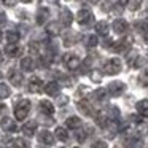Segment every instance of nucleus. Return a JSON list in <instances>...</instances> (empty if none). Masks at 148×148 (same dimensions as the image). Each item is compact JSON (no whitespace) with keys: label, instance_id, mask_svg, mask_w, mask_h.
<instances>
[{"label":"nucleus","instance_id":"20e7f679","mask_svg":"<svg viewBox=\"0 0 148 148\" xmlns=\"http://www.w3.org/2000/svg\"><path fill=\"white\" fill-rule=\"evenodd\" d=\"M107 91H108L110 96L118 97V96H121V94L126 91V84L123 83V81H112V83L107 86Z\"/></svg>","mask_w":148,"mask_h":148},{"label":"nucleus","instance_id":"09e8293b","mask_svg":"<svg viewBox=\"0 0 148 148\" xmlns=\"http://www.w3.org/2000/svg\"><path fill=\"white\" fill-rule=\"evenodd\" d=\"M89 2H92V3H97V2H100V0H89Z\"/></svg>","mask_w":148,"mask_h":148},{"label":"nucleus","instance_id":"aec40b11","mask_svg":"<svg viewBox=\"0 0 148 148\" xmlns=\"http://www.w3.org/2000/svg\"><path fill=\"white\" fill-rule=\"evenodd\" d=\"M40 110H42V113L51 116L53 113H54V105H53L49 100H42V102H40Z\"/></svg>","mask_w":148,"mask_h":148},{"label":"nucleus","instance_id":"f3484780","mask_svg":"<svg viewBox=\"0 0 148 148\" xmlns=\"http://www.w3.org/2000/svg\"><path fill=\"white\" fill-rule=\"evenodd\" d=\"M43 91H45L48 96H58L59 94V83H56V81H49V83L45 84Z\"/></svg>","mask_w":148,"mask_h":148},{"label":"nucleus","instance_id":"423d86ee","mask_svg":"<svg viewBox=\"0 0 148 148\" xmlns=\"http://www.w3.org/2000/svg\"><path fill=\"white\" fill-rule=\"evenodd\" d=\"M62 61H64L65 67H67L69 70H77V69L81 65V61L75 54H65Z\"/></svg>","mask_w":148,"mask_h":148},{"label":"nucleus","instance_id":"72a5a7b5","mask_svg":"<svg viewBox=\"0 0 148 148\" xmlns=\"http://www.w3.org/2000/svg\"><path fill=\"white\" fill-rule=\"evenodd\" d=\"M97 43H99L97 35H88L86 37V46L88 48H94V46H97Z\"/></svg>","mask_w":148,"mask_h":148},{"label":"nucleus","instance_id":"ea45409f","mask_svg":"<svg viewBox=\"0 0 148 148\" xmlns=\"http://www.w3.org/2000/svg\"><path fill=\"white\" fill-rule=\"evenodd\" d=\"M16 2H18V0H2V3H3L5 7H14Z\"/></svg>","mask_w":148,"mask_h":148},{"label":"nucleus","instance_id":"37998d69","mask_svg":"<svg viewBox=\"0 0 148 148\" xmlns=\"http://www.w3.org/2000/svg\"><path fill=\"white\" fill-rule=\"evenodd\" d=\"M46 2H49V3H54V5H56V3L59 2V0H46Z\"/></svg>","mask_w":148,"mask_h":148},{"label":"nucleus","instance_id":"c756f323","mask_svg":"<svg viewBox=\"0 0 148 148\" xmlns=\"http://www.w3.org/2000/svg\"><path fill=\"white\" fill-rule=\"evenodd\" d=\"M129 65L132 69H138L140 65H143V58L142 56H134V58L129 59Z\"/></svg>","mask_w":148,"mask_h":148},{"label":"nucleus","instance_id":"c85d7f7f","mask_svg":"<svg viewBox=\"0 0 148 148\" xmlns=\"http://www.w3.org/2000/svg\"><path fill=\"white\" fill-rule=\"evenodd\" d=\"M138 83H140V86L148 88V67L143 69V70H142V73L138 75Z\"/></svg>","mask_w":148,"mask_h":148},{"label":"nucleus","instance_id":"4c0bfd02","mask_svg":"<svg viewBox=\"0 0 148 148\" xmlns=\"http://www.w3.org/2000/svg\"><path fill=\"white\" fill-rule=\"evenodd\" d=\"M135 29L142 30V32L145 34L148 30V24H145V23H135Z\"/></svg>","mask_w":148,"mask_h":148},{"label":"nucleus","instance_id":"c9c22d12","mask_svg":"<svg viewBox=\"0 0 148 148\" xmlns=\"http://www.w3.org/2000/svg\"><path fill=\"white\" fill-rule=\"evenodd\" d=\"M86 137H88V134L84 131H81L80 127L77 129V138H78V142H84L86 140Z\"/></svg>","mask_w":148,"mask_h":148},{"label":"nucleus","instance_id":"a18cd8bd","mask_svg":"<svg viewBox=\"0 0 148 148\" xmlns=\"http://www.w3.org/2000/svg\"><path fill=\"white\" fill-rule=\"evenodd\" d=\"M3 40V34H2V30H0V42Z\"/></svg>","mask_w":148,"mask_h":148},{"label":"nucleus","instance_id":"2f4dec72","mask_svg":"<svg viewBox=\"0 0 148 148\" xmlns=\"http://www.w3.org/2000/svg\"><path fill=\"white\" fill-rule=\"evenodd\" d=\"M11 94V89L8 88V84H0V99H7V97H10Z\"/></svg>","mask_w":148,"mask_h":148},{"label":"nucleus","instance_id":"3c124183","mask_svg":"<svg viewBox=\"0 0 148 148\" xmlns=\"http://www.w3.org/2000/svg\"><path fill=\"white\" fill-rule=\"evenodd\" d=\"M75 148H78V147H75Z\"/></svg>","mask_w":148,"mask_h":148},{"label":"nucleus","instance_id":"9b49d317","mask_svg":"<svg viewBox=\"0 0 148 148\" xmlns=\"http://www.w3.org/2000/svg\"><path fill=\"white\" fill-rule=\"evenodd\" d=\"M72 21H73V16H72V11L67 10V8H62L61 13H59V23L62 26H70Z\"/></svg>","mask_w":148,"mask_h":148},{"label":"nucleus","instance_id":"a211bd4d","mask_svg":"<svg viewBox=\"0 0 148 148\" xmlns=\"http://www.w3.org/2000/svg\"><path fill=\"white\" fill-rule=\"evenodd\" d=\"M94 27H96V32L99 34V35H102V37H107V35H108V32H110V24L105 23V21L97 23Z\"/></svg>","mask_w":148,"mask_h":148},{"label":"nucleus","instance_id":"b1692460","mask_svg":"<svg viewBox=\"0 0 148 148\" xmlns=\"http://www.w3.org/2000/svg\"><path fill=\"white\" fill-rule=\"evenodd\" d=\"M107 96H108V91H107V88H99L97 91H94V92H92V97L97 100V102H102V100H105Z\"/></svg>","mask_w":148,"mask_h":148},{"label":"nucleus","instance_id":"58836bf2","mask_svg":"<svg viewBox=\"0 0 148 148\" xmlns=\"http://www.w3.org/2000/svg\"><path fill=\"white\" fill-rule=\"evenodd\" d=\"M91 80L96 81V83H99L100 81V73L99 72H92V73H91Z\"/></svg>","mask_w":148,"mask_h":148},{"label":"nucleus","instance_id":"f8f14e48","mask_svg":"<svg viewBox=\"0 0 148 148\" xmlns=\"http://www.w3.org/2000/svg\"><path fill=\"white\" fill-rule=\"evenodd\" d=\"M38 142H40V143H43V145L51 147V145H54V135H53L49 131H42L38 134Z\"/></svg>","mask_w":148,"mask_h":148},{"label":"nucleus","instance_id":"79ce46f5","mask_svg":"<svg viewBox=\"0 0 148 148\" xmlns=\"http://www.w3.org/2000/svg\"><path fill=\"white\" fill-rule=\"evenodd\" d=\"M5 21H7V16H5V13H2V11H0V26H2V24H5Z\"/></svg>","mask_w":148,"mask_h":148},{"label":"nucleus","instance_id":"5701e85b","mask_svg":"<svg viewBox=\"0 0 148 148\" xmlns=\"http://www.w3.org/2000/svg\"><path fill=\"white\" fill-rule=\"evenodd\" d=\"M65 126L69 129H78V127H81V119L78 116H70V118L65 119Z\"/></svg>","mask_w":148,"mask_h":148},{"label":"nucleus","instance_id":"4be33fe9","mask_svg":"<svg viewBox=\"0 0 148 148\" xmlns=\"http://www.w3.org/2000/svg\"><path fill=\"white\" fill-rule=\"evenodd\" d=\"M21 69L26 72H32L35 69V62H34L32 58H23L21 59Z\"/></svg>","mask_w":148,"mask_h":148},{"label":"nucleus","instance_id":"f03ea898","mask_svg":"<svg viewBox=\"0 0 148 148\" xmlns=\"http://www.w3.org/2000/svg\"><path fill=\"white\" fill-rule=\"evenodd\" d=\"M77 21H78L80 26L89 27V26H92V24H94V14L91 13L88 8H81V10L78 11V14H77Z\"/></svg>","mask_w":148,"mask_h":148},{"label":"nucleus","instance_id":"de8ad7c7","mask_svg":"<svg viewBox=\"0 0 148 148\" xmlns=\"http://www.w3.org/2000/svg\"><path fill=\"white\" fill-rule=\"evenodd\" d=\"M2 59H3V54H2V51H0V62H2Z\"/></svg>","mask_w":148,"mask_h":148},{"label":"nucleus","instance_id":"a878e982","mask_svg":"<svg viewBox=\"0 0 148 148\" xmlns=\"http://www.w3.org/2000/svg\"><path fill=\"white\" fill-rule=\"evenodd\" d=\"M54 137L59 138L61 142H67V140H69V132H67V129H65V127H56Z\"/></svg>","mask_w":148,"mask_h":148},{"label":"nucleus","instance_id":"8fccbe9b","mask_svg":"<svg viewBox=\"0 0 148 148\" xmlns=\"http://www.w3.org/2000/svg\"><path fill=\"white\" fill-rule=\"evenodd\" d=\"M2 77H3V75H2V72H0V80H2Z\"/></svg>","mask_w":148,"mask_h":148},{"label":"nucleus","instance_id":"1a4fd4ad","mask_svg":"<svg viewBox=\"0 0 148 148\" xmlns=\"http://www.w3.org/2000/svg\"><path fill=\"white\" fill-rule=\"evenodd\" d=\"M8 80H10V83L13 86H21V83H23V75H21V72L18 69H10L8 70Z\"/></svg>","mask_w":148,"mask_h":148},{"label":"nucleus","instance_id":"a19ab883","mask_svg":"<svg viewBox=\"0 0 148 148\" xmlns=\"http://www.w3.org/2000/svg\"><path fill=\"white\" fill-rule=\"evenodd\" d=\"M67 97H65V96H61V97H59V100H58V102H59V105H65V103H67Z\"/></svg>","mask_w":148,"mask_h":148},{"label":"nucleus","instance_id":"7ed1b4c3","mask_svg":"<svg viewBox=\"0 0 148 148\" xmlns=\"http://www.w3.org/2000/svg\"><path fill=\"white\" fill-rule=\"evenodd\" d=\"M119 70H121V61L118 58L108 59L103 64V73L105 75H116V73H119Z\"/></svg>","mask_w":148,"mask_h":148},{"label":"nucleus","instance_id":"dca6fc26","mask_svg":"<svg viewBox=\"0 0 148 148\" xmlns=\"http://www.w3.org/2000/svg\"><path fill=\"white\" fill-rule=\"evenodd\" d=\"M135 108H137V113L140 116H143V118H148V99H142L137 102V105H135Z\"/></svg>","mask_w":148,"mask_h":148},{"label":"nucleus","instance_id":"39448f33","mask_svg":"<svg viewBox=\"0 0 148 148\" xmlns=\"http://www.w3.org/2000/svg\"><path fill=\"white\" fill-rule=\"evenodd\" d=\"M131 45H132V37L127 35V37H124L121 42L113 43V45L110 46V49H112V51H115V53H123V51H126V49L131 48Z\"/></svg>","mask_w":148,"mask_h":148},{"label":"nucleus","instance_id":"412c9836","mask_svg":"<svg viewBox=\"0 0 148 148\" xmlns=\"http://www.w3.org/2000/svg\"><path fill=\"white\" fill-rule=\"evenodd\" d=\"M59 32H61V23H49L46 26V34L48 35L56 37V35H59Z\"/></svg>","mask_w":148,"mask_h":148},{"label":"nucleus","instance_id":"c03bdc74","mask_svg":"<svg viewBox=\"0 0 148 148\" xmlns=\"http://www.w3.org/2000/svg\"><path fill=\"white\" fill-rule=\"evenodd\" d=\"M143 35H145V42H147V43H148V30H147V32H145V34H143Z\"/></svg>","mask_w":148,"mask_h":148},{"label":"nucleus","instance_id":"2eb2a0df","mask_svg":"<svg viewBox=\"0 0 148 148\" xmlns=\"http://www.w3.org/2000/svg\"><path fill=\"white\" fill-rule=\"evenodd\" d=\"M77 107H78V110H80L81 113H84L86 116H92L94 115V110H92V107L89 105L88 100H78Z\"/></svg>","mask_w":148,"mask_h":148},{"label":"nucleus","instance_id":"cd10ccee","mask_svg":"<svg viewBox=\"0 0 148 148\" xmlns=\"http://www.w3.org/2000/svg\"><path fill=\"white\" fill-rule=\"evenodd\" d=\"M127 147L129 148H143V142L140 137H131L127 138Z\"/></svg>","mask_w":148,"mask_h":148},{"label":"nucleus","instance_id":"e433bc0d","mask_svg":"<svg viewBox=\"0 0 148 148\" xmlns=\"http://www.w3.org/2000/svg\"><path fill=\"white\" fill-rule=\"evenodd\" d=\"M91 148H108V145H107V142H103V140H97V142L92 143Z\"/></svg>","mask_w":148,"mask_h":148},{"label":"nucleus","instance_id":"473e14b6","mask_svg":"<svg viewBox=\"0 0 148 148\" xmlns=\"http://www.w3.org/2000/svg\"><path fill=\"white\" fill-rule=\"evenodd\" d=\"M11 147L13 148H29V145H27V142L24 138H14L11 142Z\"/></svg>","mask_w":148,"mask_h":148},{"label":"nucleus","instance_id":"4468645a","mask_svg":"<svg viewBox=\"0 0 148 148\" xmlns=\"http://www.w3.org/2000/svg\"><path fill=\"white\" fill-rule=\"evenodd\" d=\"M112 27H113V30H115L116 34H124V32H127V23H126L124 19H115L113 21V24H112Z\"/></svg>","mask_w":148,"mask_h":148},{"label":"nucleus","instance_id":"f257e3e1","mask_svg":"<svg viewBox=\"0 0 148 148\" xmlns=\"http://www.w3.org/2000/svg\"><path fill=\"white\" fill-rule=\"evenodd\" d=\"M29 112H30V100L27 99H21L14 105V116H16L18 121H24L29 115Z\"/></svg>","mask_w":148,"mask_h":148},{"label":"nucleus","instance_id":"0eeeda50","mask_svg":"<svg viewBox=\"0 0 148 148\" xmlns=\"http://www.w3.org/2000/svg\"><path fill=\"white\" fill-rule=\"evenodd\" d=\"M0 127L3 129L5 132H16L18 131V124L14 119L8 118V116H3L0 119Z\"/></svg>","mask_w":148,"mask_h":148},{"label":"nucleus","instance_id":"9d476101","mask_svg":"<svg viewBox=\"0 0 148 148\" xmlns=\"http://www.w3.org/2000/svg\"><path fill=\"white\" fill-rule=\"evenodd\" d=\"M43 81L40 80L38 77H32L29 80V91L30 92H34V94H37V92H40V91H43Z\"/></svg>","mask_w":148,"mask_h":148},{"label":"nucleus","instance_id":"bb28decb","mask_svg":"<svg viewBox=\"0 0 148 148\" xmlns=\"http://www.w3.org/2000/svg\"><path fill=\"white\" fill-rule=\"evenodd\" d=\"M78 40H80L78 34H75V32L67 34V35L64 37V45H65V46H70V45H73V43H77Z\"/></svg>","mask_w":148,"mask_h":148},{"label":"nucleus","instance_id":"ddd939ff","mask_svg":"<svg viewBox=\"0 0 148 148\" xmlns=\"http://www.w3.org/2000/svg\"><path fill=\"white\" fill-rule=\"evenodd\" d=\"M21 51H23V48H21L18 43H8L7 48H5V53H7L10 58H18V56L21 54Z\"/></svg>","mask_w":148,"mask_h":148},{"label":"nucleus","instance_id":"6ab92c4d","mask_svg":"<svg viewBox=\"0 0 148 148\" xmlns=\"http://www.w3.org/2000/svg\"><path fill=\"white\" fill-rule=\"evenodd\" d=\"M37 131V123L35 121H27L26 124L23 126V134L27 135V137H32Z\"/></svg>","mask_w":148,"mask_h":148},{"label":"nucleus","instance_id":"f704fd0d","mask_svg":"<svg viewBox=\"0 0 148 148\" xmlns=\"http://www.w3.org/2000/svg\"><path fill=\"white\" fill-rule=\"evenodd\" d=\"M142 5V0H129V3H127V8L131 11H137L138 8H140Z\"/></svg>","mask_w":148,"mask_h":148},{"label":"nucleus","instance_id":"7c9ffc66","mask_svg":"<svg viewBox=\"0 0 148 148\" xmlns=\"http://www.w3.org/2000/svg\"><path fill=\"white\" fill-rule=\"evenodd\" d=\"M5 37H7L8 43H18L19 42V34L14 32V30H8V32L5 34Z\"/></svg>","mask_w":148,"mask_h":148},{"label":"nucleus","instance_id":"49530a36","mask_svg":"<svg viewBox=\"0 0 148 148\" xmlns=\"http://www.w3.org/2000/svg\"><path fill=\"white\" fill-rule=\"evenodd\" d=\"M21 2H24V3H30L32 0H21Z\"/></svg>","mask_w":148,"mask_h":148},{"label":"nucleus","instance_id":"393cba45","mask_svg":"<svg viewBox=\"0 0 148 148\" xmlns=\"http://www.w3.org/2000/svg\"><path fill=\"white\" fill-rule=\"evenodd\" d=\"M48 18H49V11L46 10V8H40L38 13H37V18H35L37 24H45Z\"/></svg>","mask_w":148,"mask_h":148},{"label":"nucleus","instance_id":"6e6552de","mask_svg":"<svg viewBox=\"0 0 148 148\" xmlns=\"http://www.w3.org/2000/svg\"><path fill=\"white\" fill-rule=\"evenodd\" d=\"M112 116H110V113H107L105 110H102V112H99L96 115V121H97V124L100 126V127L102 129H105L107 126L110 124V121H112Z\"/></svg>","mask_w":148,"mask_h":148}]
</instances>
